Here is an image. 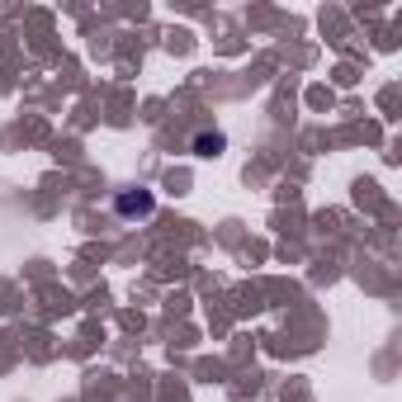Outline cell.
<instances>
[{
	"mask_svg": "<svg viewBox=\"0 0 402 402\" xmlns=\"http://www.w3.org/2000/svg\"><path fill=\"white\" fill-rule=\"evenodd\" d=\"M119 213H123V218H133V213H138V218H142V213H152V194H147V190L119 194Z\"/></svg>",
	"mask_w": 402,
	"mask_h": 402,
	"instance_id": "obj_1",
	"label": "cell"
},
{
	"mask_svg": "<svg viewBox=\"0 0 402 402\" xmlns=\"http://www.w3.org/2000/svg\"><path fill=\"white\" fill-rule=\"evenodd\" d=\"M194 147H199V152H218V147H223V138H218V133H213V138H209V133H204V138L194 142Z\"/></svg>",
	"mask_w": 402,
	"mask_h": 402,
	"instance_id": "obj_2",
	"label": "cell"
}]
</instances>
